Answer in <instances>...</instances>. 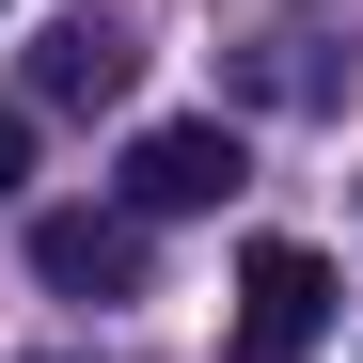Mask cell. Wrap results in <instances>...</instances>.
Listing matches in <instances>:
<instances>
[{"mask_svg": "<svg viewBox=\"0 0 363 363\" xmlns=\"http://www.w3.org/2000/svg\"><path fill=\"white\" fill-rule=\"evenodd\" d=\"M332 253H300V237H253L237 253V363H316L332 347Z\"/></svg>", "mask_w": 363, "mask_h": 363, "instance_id": "6da1fadb", "label": "cell"}, {"mask_svg": "<svg viewBox=\"0 0 363 363\" xmlns=\"http://www.w3.org/2000/svg\"><path fill=\"white\" fill-rule=\"evenodd\" d=\"M221 190H237V127H221V111H174V127L127 143V221H190Z\"/></svg>", "mask_w": 363, "mask_h": 363, "instance_id": "7a4b0ae2", "label": "cell"}, {"mask_svg": "<svg viewBox=\"0 0 363 363\" xmlns=\"http://www.w3.org/2000/svg\"><path fill=\"white\" fill-rule=\"evenodd\" d=\"M32 284L48 300H143V221L127 206H48L32 221Z\"/></svg>", "mask_w": 363, "mask_h": 363, "instance_id": "3957f363", "label": "cell"}, {"mask_svg": "<svg viewBox=\"0 0 363 363\" xmlns=\"http://www.w3.org/2000/svg\"><path fill=\"white\" fill-rule=\"evenodd\" d=\"M237 79H253L269 111H316V95H332V32H316V16H269V32H253V64H237Z\"/></svg>", "mask_w": 363, "mask_h": 363, "instance_id": "277c9868", "label": "cell"}, {"mask_svg": "<svg viewBox=\"0 0 363 363\" xmlns=\"http://www.w3.org/2000/svg\"><path fill=\"white\" fill-rule=\"evenodd\" d=\"M32 79L64 95V111H95V95H127V32H95V16H79V32H64V48L32 64Z\"/></svg>", "mask_w": 363, "mask_h": 363, "instance_id": "5b68a950", "label": "cell"}, {"mask_svg": "<svg viewBox=\"0 0 363 363\" xmlns=\"http://www.w3.org/2000/svg\"><path fill=\"white\" fill-rule=\"evenodd\" d=\"M16 190H32V111L0 95V206H16Z\"/></svg>", "mask_w": 363, "mask_h": 363, "instance_id": "8992f818", "label": "cell"}, {"mask_svg": "<svg viewBox=\"0 0 363 363\" xmlns=\"http://www.w3.org/2000/svg\"><path fill=\"white\" fill-rule=\"evenodd\" d=\"M48 363H64V347H48Z\"/></svg>", "mask_w": 363, "mask_h": 363, "instance_id": "52a82bcc", "label": "cell"}]
</instances>
